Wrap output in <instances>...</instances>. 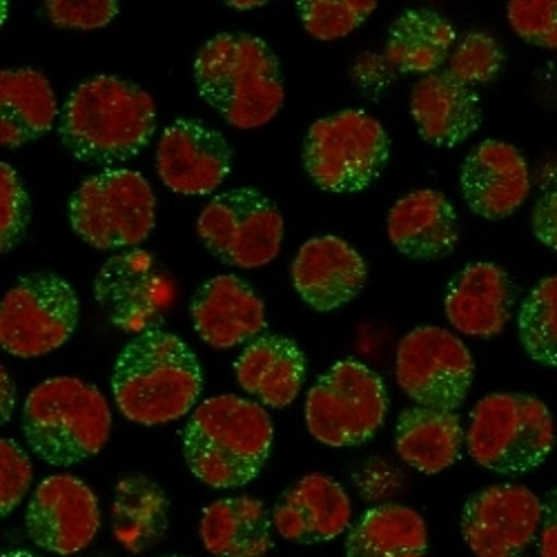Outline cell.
Wrapping results in <instances>:
<instances>
[{"label": "cell", "mask_w": 557, "mask_h": 557, "mask_svg": "<svg viewBox=\"0 0 557 557\" xmlns=\"http://www.w3.org/2000/svg\"><path fill=\"white\" fill-rule=\"evenodd\" d=\"M157 132V106L148 89L101 74L81 83L59 116L63 148L89 165H116L136 157Z\"/></svg>", "instance_id": "1"}, {"label": "cell", "mask_w": 557, "mask_h": 557, "mask_svg": "<svg viewBox=\"0 0 557 557\" xmlns=\"http://www.w3.org/2000/svg\"><path fill=\"white\" fill-rule=\"evenodd\" d=\"M513 32L529 45L557 50V0H513L506 10Z\"/></svg>", "instance_id": "35"}, {"label": "cell", "mask_w": 557, "mask_h": 557, "mask_svg": "<svg viewBox=\"0 0 557 557\" xmlns=\"http://www.w3.org/2000/svg\"><path fill=\"white\" fill-rule=\"evenodd\" d=\"M391 138L384 125L363 110H344L319 119L308 129L304 168L317 188L350 195L366 190L384 172Z\"/></svg>", "instance_id": "7"}, {"label": "cell", "mask_w": 557, "mask_h": 557, "mask_svg": "<svg viewBox=\"0 0 557 557\" xmlns=\"http://www.w3.org/2000/svg\"><path fill=\"white\" fill-rule=\"evenodd\" d=\"M270 516L250 495L212 502L201 516L199 535L214 557H263L272 548Z\"/></svg>", "instance_id": "27"}, {"label": "cell", "mask_w": 557, "mask_h": 557, "mask_svg": "<svg viewBox=\"0 0 557 557\" xmlns=\"http://www.w3.org/2000/svg\"><path fill=\"white\" fill-rule=\"evenodd\" d=\"M290 272L297 295L319 312H331L352 301L368 278L363 257L333 235L306 242Z\"/></svg>", "instance_id": "19"}, {"label": "cell", "mask_w": 557, "mask_h": 557, "mask_svg": "<svg viewBox=\"0 0 557 557\" xmlns=\"http://www.w3.org/2000/svg\"><path fill=\"white\" fill-rule=\"evenodd\" d=\"M410 114L424 141L437 148H457L482 123L475 89L455 81L448 72H435L414 83Z\"/></svg>", "instance_id": "22"}, {"label": "cell", "mask_w": 557, "mask_h": 557, "mask_svg": "<svg viewBox=\"0 0 557 557\" xmlns=\"http://www.w3.org/2000/svg\"><path fill=\"white\" fill-rule=\"evenodd\" d=\"M32 203L23 181L10 163H0V250H14L27 235Z\"/></svg>", "instance_id": "34"}, {"label": "cell", "mask_w": 557, "mask_h": 557, "mask_svg": "<svg viewBox=\"0 0 557 557\" xmlns=\"http://www.w3.org/2000/svg\"><path fill=\"white\" fill-rule=\"evenodd\" d=\"M518 290L508 272L478 261L461 268L448 284L444 312L450 326L469 337H497L513 317Z\"/></svg>", "instance_id": "18"}, {"label": "cell", "mask_w": 557, "mask_h": 557, "mask_svg": "<svg viewBox=\"0 0 557 557\" xmlns=\"http://www.w3.org/2000/svg\"><path fill=\"white\" fill-rule=\"evenodd\" d=\"M518 557H520V555H518Z\"/></svg>", "instance_id": "44"}, {"label": "cell", "mask_w": 557, "mask_h": 557, "mask_svg": "<svg viewBox=\"0 0 557 557\" xmlns=\"http://www.w3.org/2000/svg\"><path fill=\"white\" fill-rule=\"evenodd\" d=\"M467 206L491 221L516 214L531 195L529 163L518 148L504 141H482L463 159L459 172Z\"/></svg>", "instance_id": "17"}, {"label": "cell", "mask_w": 557, "mask_h": 557, "mask_svg": "<svg viewBox=\"0 0 557 557\" xmlns=\"http://www.w3.org/2000/svg\"><path fill=\"white\" fill-rule=\"evenodd\" d=\"M540 557H557V486L544 497V516L537 542Z\"/></svg>", "instance_id": "39"}, {"label": "cell", "mask_w": 557, "mask_h": 557, "mask_svg": "<svg viewBox=\"0 0 557 557\" xmlns=\"http://www.w3.org/2000/svg\"><path fill=\"white\" fill-rule=\"evenodd\" d=\"M197 235L221 263L255 270L282 252L284 216L259 190L239 188L214 197L201 210Z\"/></svg>", "instance_id": "11"}, {"label": "cell", "mask_w": 557, "mask_h": 557, "mask_svg": "<svg viewBox=\"0 0 557 557\" xmlns=\"http://www.w3.org/2000/svg\"><path fill=\"white\" fill-rule=\"evenodd\" d=\"M429 531L414 508L382 504L348 531V557H426Z\"/></svg>", "instance_id": "30"}, {"label": "cell", "mask_w": 557, "mask_h": 557, "mask_svg": "<svg viewBox=\"0 0 557 557\" xmlns=\"http://www.w3.org/2000/svg\"><path fill=\"white\" fill-rule=\"evenodd\" d=\"M504 65V52L499 42L484 32H471L461 36L450 52L448 74L463 85L491 83Z\"/></svg>", "instance_id": "33"}, {"label": "cell", "mask_w": 557, "mask_h": 557, "mask_svg": "<svg viewBox=\"0 0 557 557\" xmlns=\"http://www.w3.org/2000/svg\"><path fill=\"white\" fill-rule=\"evenodd\" d=\"M190 314L197 335L219 350L250 344L265 329L263 299L235 274L206 282L190 301Z\"/></svg>", "instance_id": "20"}, {"label": "cell", "mask_w": 557, "mask_h": 557, "mask_svg": "<svg viewBox=\"0 0 557 557\" xmlns=\"http://www.w3.org/2000/svg\"><path fill=\"white\" fill-rule=\"evenodd\" d=\"M520 342L542 366H557V274L546 276L529 293L518 317Z\"/></svg>", "instance_id": "31"}, {"label": "cell", "mask_w": 557, "mask_h": 557, "mask_svg": "<svg viewBox=\"0 0 557 557\" xmlns=\"http://www.w3.org/2000/svg\"><path fill=\"white\" fill-rule=\"evenodd\" d=\"M163 557H183V555H163Z\"/></svg>", "instance_id": "43"}, {"label": "cell", "mask_w": 557, "mask_h": 557, "mask_svg": "<svg viewBox=\"0 0 557 557\" xmlns=\"http://www.w3.org/2000/svg\"><path fill=\"white\" fill-rule=\"evenodd\" d=\"M388 239L408 259L440 261L459 244L457 212L440 190L410 193L388 212Z\"/></svg>", "instance_id": "23"}, {"label": "cell", "mask_w": 557, "mask_h": 557, "mask_svg": "<svg viewBox=\"0 0 557 557\" xmlns=\"http://www.w3.org/2000/svg\"><path fill=\"white\" fill-rule=\"evenodd\" d=\"M23 433L52 467H72L103 450L112 433L110 406L99 388L76 377H52L25 399Z\"/></svg>", "instance_id": "5"}, {"label": "cell", "mask_w": 557, "mask_h": 557, "mask_svg": "<svg viewBox=\"0 0 557 557\" xmlns=\"http://www.w3.org/2000/svg\"><path fill=\"white\" fill-rule=\"evenodd\" d=\"M235 375L239 386L261 406L282 410L301 393L306 357L288 337L261 335L237 357Z\"/></svg>", "instance_id": "24"}, {"label": "cell", "mask_w": 557, "mask_h": 557, "mask_svg": "<svg viewBox=\"0 0 557 557\" xmlns=\"http://www.w3.org/2000/svg\"><path fill=\"white\" fill-rule=\"evenodd\" d=\"M467 431L459 414L440 408L410 406L406 408L395 429L397 455L424 475H437L459 461Z\"/></svg>", "instance_id": "26"}, {"label": "cell", "mask_w": 557, "mask_h": 557, "mask_svg": "<svg viewBox=\"0 0 557 557\" xmlns=\"http://www.w3.org/2000/svg\"><path fill=\"white\" fill-rule=\"evenodd\" d=\"M457 34L448 18L433 10H408L388 32L384 59L401 74H435L455 48Z\"/></svg>", "instance_id": "28"}, {"label": "cell", "mask_w": 557, "mask_h": 557, "mask_svg": "<svg viewBox=\"0 0 557 557\" xmlns=\"http://www.w3.org/2000/svg\"><path fill=\"white\" fill-rule=\"evenodd\" d=\"M274 426L259 401L219 395L201 401L183 431V455L210 488H239L263 469Z\"/></svg>", "instance_id": "4"}, {"label": "cell", "mask_w": 557, "mask_h": 557, "mask_svg": "<svg viewBox=\"0 0 557 557\" xmlns=\"http://www.w3.org/2000/svg\"><path fill=\"white\" fill-rule=\"evenodd\" d=\"M395 377L417 406L455 412L471 391L475 361L450 331L422 326L399 342Z\"/></svg>", "instance_id": "12"}, {"label": "cell", "mask_w": 557, "mask_h": 557, "mask_svg": "<svg viewBox=\"0 0 557 557\" xmlns=\"http://www.w3.org/2000/svg\"><path fill=\"white\" fill-rule=\"evenodd\" d=\"M375 10V0H301L297 3L304 29L317 40L350 36Z\"/></svg>", "instance_id": "32"}, {"label": "cell", "mask_w": 557, "mask_h": 557, "mask_svg": "<svg viewBox=\"0 0 557 557\" xmlns=\"http://www.w3.org/2000/svg\"><path fill=\"white\" fill-rule=\"evenodd\" d=\"M232 168L225 136L201 121L178 119L161 134L157 172L168 190L183 197H208L219 190Z\"/></svg>", "instance_id": "16"}, {"label": "cell", "mask_w": 557, "mask_h": 557, "mask_svg": "<svg viewBox=\"0 0 557 557\" xmlns=\"http://www.w3.org/2000/svg\"><path fill=\"white\" fill-rule=\"evenodd\" d=\"M3 557H38V555H34L29 550H8V553H3Z\"/></svg>", "instance_id": "42"}, {"label": "cell", "mask_w": 557, "mask_h": 557, "mask_svg": "<svg viewBox=\"0 0 557 557\" xmlns=\"http://www.w3.org/2000/svg\"><path fill=\"white\" fill-rule=\"evenodd\" d=\"M531 225L537 242L557 252V190L546 193L535 201Z\"/></svg>", "instance_id": "38"}, {"label": "cell", "mask_w": 557, "mask_h": 557, "mask_svg": "<svg viewBox=\"0 0 557 557\" xmlns=\"http://www.w3.org/2000/svg\"><path fill=\"white\" fill-rule=\"evenodd\" d=\"M0 377H3V424H5V422H10L12 408H14V384H12V377L5 370V366H3V370H0Z\"/></svg>", "instance_id": "40"}, {"label": "cell", "mask_w": 557, "mask_h": 557, "mask_svg": "<svg viewBox=\"0 0 557 557\" xmlns=\"http://www.w3.org/2000/svg\"><path fill=\"white\" fill-rule=\"evenodd\" d=\"M544 502L520 484H495L463 504L461 535L478 557H518L542 527Z\"/></svg>", "instance_id": "14"}, {"label": "cell", "mask_w": 557, "mask_h": 557, "mask_svg": "<svg viewBox=\"0 0 557 557\" xmlns=\"http://www.w3.org/2000/svg\"><path fill=\"white\" fill-rule=\"evenodd\" d=\"M25 527L29 540L42 550L76 555L101 531L99 497L74 475H52L36 486Z\"/></svg>", "instance_id": "15"}, {"label": "cell", "mask_w": 557, "mask_h": 557, "mask_svg": "<svg viewBox=\"0 0 557 557\" xmlns=\"http://www.w3.org/2000/svg\"><path fill=\"white\" fill-rule=\"evenodd\" d=\"M467 444L469 455L482 469L502 475L529 473L555 446L550 410L531 395H488L471 412Z\"/></svg>", "instance_id": "6"}, {"label": "cell", "mask_w": 557, "mask_h": 557, "mask_svg": "<svg viewBox=\"0 0 557 557\" xmlns=\"http://www.w3.org/2000/svg\"><path fill=\"white\" fill-rule=\"evenodd\" d=\"M34 480L29 455L14 442H0V516L8 518L23 502Z\"/></svg>", "instance_id": "36"}, {"label": "cell", "mask_w": 557, "mask_h": 557, "mask_svg": "<svg viewBox=\"0 0 557 557\" xmlns=\"http://www.w3.org/2000/svg\"><path fill=\"white\" fill-rule=\"evenodd\" d=\"M81 304L65 278L38 272L18 278L0 304L3 350L36 359L65 346L78 329Z\"/></svg>", "instance_id": "10"}, {"label": "cell", "mask_w": 557, "mask_h": 557, "mask_svg": "<svg viewBox=\"0 0 557 557\" xmlns=\"http://www.w3.org/2000/svg\"><path fill=\"white\" fill-rule=\"evenodd\" d=\"M203 391L201 363L193 348L168 331L136 335L112 370L114 401L129 422L161 426L195 410Z\"/></svg>", "instance_id": "2"}, {"label": "cell", "mask_w": 557, "mask_h": 557, "mask_svg": "<svg viewBox=\"0 0 557 557\" xmlns=\"http://www.w3.org/2000/svg\"><path fill=\"white\" fill-rule=\"evenodd\" d=\"M170 502L163 488L146 475H125L114 491L112 529L116 542L141 555L154 548L168 533Z\"/></svg>", "instance_id": "29"}, {"label": "cell", "mask_w": 557, "mask_h": 557, "mask_svg": "<svg viewBox=\"0 0 557 557\" xmlns=\"http://www.w3.org/2000/svg\"><path fill=\"white\" fill-rule=\"evenodd\" d=\"M352 522V504L339 482L312 473L290 486L272 510L276 533L288 542L319 544L339 537Z\"/></svg>", "instance_id": "21"}, {"label": "cell", "mask_w": 557, "mask_h": 557, "mask_svg": "<svg viewBox=\"0 0 557 557\" xmlns=\"http://www.w3.org/2000/svg\"><path fill=\"white\" fill-rule=\"evenodd\" d=\"M227 8H232V10H255V8H261V5H265L263 0H248V3H237V0H232V3H225Z\"/></svg>", "instance_id": "41"}, {"label": "cell", "mask_w": 557, "mask_h": 557, "mask_svg": "<svg viewBox=\"0 0 557 557\" xmlns=\"http://www.w3.org/2000/svg\"><path fill=\"white\" fill-rule=\"evenodd\" d=\"M52 25L63 29H101L110 25L119 14L114 0H87V3H67V0H50L42 8Z\"/></svg>", "instance_id": "37"}, {"label": "cell", "mask_w": 557, "mask_h": 557, "mask_svg": "<svg viewBox=\"0 0 557 557\" xmlns=\"http://www.w3.org/2000/svg\"><path fill=\"white\" fill-rule=\"evenodd\" d=\"M70 223L97 250L141 246L157 225L152 185L134 170H106L89 176L70 199Z\"/></svg>", "instance_id": "8"}, {"label": "cell", "mask_w": 557, "mask_h": 557, "mask_svg": "<svg viewBox=\"0 0 557 557\" xmlns=\"http://www.w3.org/2000/svg\"><path fill=\"white\" fill-rule=\"evenodd\" d=\"M199 97L237 129H259L284 108L282 65L252 34H219L197 54Z\"/></svg>", "instance_id": "3"}, {"label": "cell", "mask_w": 557, "mask_h": 557, "mask_svg": "<svg viewBox=\"0 0 557 557\" xmlns=\"http://www.w3.org/2000/svg\"><path fill=\"white\" fill-rule=\"evenodd\" d=\"M388 406V388L375 370L357 359H344L308 391L306 426L326 446H361L380 433Z\"/></svg>", "instance_id": "9"}, {"label": "cell", "mask_w": 557, "mask_h": 557, "mask_svg": "<svg viewBox=\"0 0 557 557\" xmlns=\"http://www.w3.org/2000/svg\"><path fill=\"white\" fill-rule=\"evenodd\" d=\"M97 304L112 326L144 335L157 331L174 306V282L168 270L141 248L108 259L95 282Z\"/></svg>", "instance_id": "13"}, {"label": "cell", "mask_w": 557, "mask_h": 557, "mask_svg": "<svg viewBox=\"0 0 557 557\" xmlns=\"http://www.w3.org/2000/svg\"><path fill=\"white\" fill-rule=\"evenodd\" d=\"M59 106L50 81L38 70L0 72V144L16 150L48 134L57 123Z\"/></svg>", "instance_id": "25"}]
</instances>
